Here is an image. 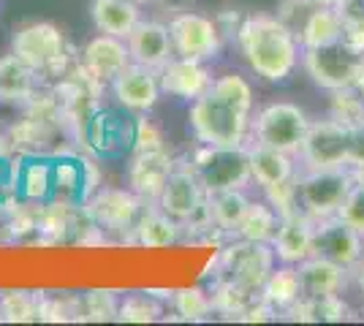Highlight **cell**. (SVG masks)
<instances>
[{
	"label": "cell",
	"mask_w": 364,
	"mask_h": 326,
	"mask_svg": "<svg viewBox=\"0 0 364 326\" xmlns=\"http://www.w3.org/2000/svg\"><path fill=\"white\" fill-rule=\"evenodd\" d=\"M237 44L250 71L264 82H286L302 60L299 38L280 16H247L237 31Z\"/></svg>",
	"instance_id": "6da1fadb"
},
{
	"label": "cell",
	"mask_w": 364,
	"mask_h": 326,
	"mask_svg": "<svg viewBox=\"0 0 364 326\" xmlns=\"http://www.w3.org/2000/svg\"><path fill=\"white\" fill-rule=\"evenodd\" d=\"M191 131L198 144L210 147H247L250 136V112L226 101L223 95L207 93L191 104Z\"/></svg>",
	"instance_id": "7a4b0ae2"
},
{
	"label": "cell",
	"mask_w": 364,
	"mask_h": 326,
	"mask_svg": "<svg viewBox=\"0 0 364 326\" xmlns=\"http://www.w3.org/2000/svg\"><path fill=\"white\" fill-rule=\"evenodd\" d=\"M302 65L307 77L323 90H348L359 85L364 74V52L348 47L340 38L326 47L302 49Z\"/></svg>",
	"instance_id": "3957f363"
},
{
	"label": "cell",
	"mask_w": 364,
	"mask_h": 326,
	"mask_svg": "<svg viewBox=\"0 0 364 326\" xmlns=\"http://www.w3.org/2000/svg\"><path fill=\"white\" fill-rule=\"evenodd\" d=\"M11 52L19 55L38 77H60L68 65V41L58 25L52 22H31L14 33Z\"/></svg>",
	"instance_id": "277c9868"
},
{
	"label": "cell",
	"mask_w": 364,
	"mask_h": 326,
	"mask_svg": "<svg viewBox=\"0 0 364 326\" xmlns=\"http://www.w3.org/2000/svg\"><path fill=\"white\" fill-rule=\"evenodd\" d=\"M307 128H310V120L304 109L289 101H277L258 112L256 120L250 123V134H253V144H264V147L296 156L307 136Z\"/></svg>",
	"instance_id": "5b68a950"
},
{
	"label": "cell",
	"mask_w": 364,
	"mask_h": 326,
	"mask_svg": "<svg viewBox=\"0 0 364 326\" xmlns=\"http://www.w3.org/2000/svg\"><path fill=\"white\" fill-rule=\"evenodd\" d=\"M356 183L353 171L346 169H299V210L304 215H310L316 223L318 220H329L337 215L343 199L348 196L350 185Z\"/></svg>",
	"instance_id": "8992f818"
},
{
	"label": "cell",
	"mask_w": 364,
	"mask_h": 326,
	"mask_svg": "<svg viewBox=\"0 0 364 326\" xmlns=\"http://www.w3.org/2000/svg\"><path fill=\"white\" fill-rule=\"evenodd\" d=\"M274 250L267 242H250V239H234L231 245L220 250L218 256V278L240 283L247 291L261 294L267 278L274 269Z\"/></svg>",
	"instance_id": "52a82bcc"
},
{
	"label": "cell",
	"mask_w": 364,
	"mask_h": 326,
	"mask_svg": "<svg viewBox=\"0 0 364 326\" xmlns=\"http://www.w3.org/2000/svg\"><path fill=\"white\" fill-rule=\"evenodd\" d=\"M198 180L207 193L228 190V188H247L253 183L250 177V158L247 147H210L201 144L191 156Z\"/></svg>",
	"instance_id": "ba28073f"
},
{
	"label": "cell",
	"mask_w": 364,
	"mask_h": 326,
	"mask_svg": "<svg viewBox=\"0 0 364 326\" xmlns=\"http://www.w3.org/2000/svg\"><path fill=\"white\" fill-rule=\"evenodd\" d=\"M299 169H350V128L334 117L310 123L307 136L296 153Z\"/></svg>",
	"instance_id": "9c48e42d"
},
{
	"label": "cell",
	"mask_w": 364,
	"mask_h": 326,
	"mask_svg": "<svg viewBox=\"0 0 364 326\" xmlns=\"http://www.w3.org/2000/svg\"><path fill=\"white\" fill-rule=\"evenodd\" d=\"M168 36H171L174 55L177 58H191V60H213V58H218L220 47H223L220 28L215 25L210 16L193 14V11L171 16Z\"/></svg>",
	"instance_id": "30bf717a"
},
{
	"label": "cell",
	"mask_w": 364,
	"mask_h": 326,
	"mask_svg": "<svg viewBox=\"0 0 364 326\" xmlns=\"http://www.w3.org/2000/svg\"><path fill=\"white\" fill-rule=\"evenodd\" d=\"M82 207L104 232H134L139 215L144 210V202L134 190L98 188Z\"/></svg>",
	"instance_id": "8fae6325"
},
{
	"label": "cell",
	"mask_w": 364,
	"mask_h": 326,
	"mask_svg": "<svg viewBox=\"0 0 364 326\" xmlns=\"http://www.w3.org/2000/svg\"><path fill=\"white\" fill-rule=\"evenodd\" d=\"M204 199H207V190L201 185L193 163H174V169L168 174L166 185H164V190H161V196H158L155 204L166 215L185 223L204 204Z\"/></svg>",
	"instance_id": "7c38bea8"
},
{
	"label": "cell",
	"mask_w": 364,
	"mask_h": 326,
	"mask_svg": "<svg viewBox=\"0 0 364 326\" xmlns=\"http://www.w3.org/2000/svg\"><path fill=\"white\" fill-rule=\"evenodd\" d=\"M316 229H318V223L310 215H304L302 210L294 215L280 217V226L272 239L274 259L280 264L299 266L310 256H316Z\"/></svg>",
	"instance_id": "4fadbf2b"
},
{
	"label": "cell",
	"mask_w": 364,
	"mask_h": 326,
	"mask_svg": "<svg viewBox=\"0 0 364 326\" xmlns=\"http://www.w3.org/2000/svg\"><path fill=\"white\" fill-rule=\"evenodd\" d=\"M112 93L117 98V104L128 112H150L164 90H161V77L155 68L131 63L114 77Z\"/></svg>",
	"instance_id": "5bb4252c"
},
{
	"label": "cell",
	"mask_w": 364,
	"mask_h": 326,
	"mask_svg": "<svg viewBox=\"0 0 364 326\" xmlns=\"http://www.w3.org/2000/svg\"><path fill=\"white\" fill-rule=\"evenodd\" d=\"M316 253L332 259L334 264L346 266V269H356L362 264L364 256V237L346 226L343 220L329 217V220H318L316 229Z\"/></svg>",
	"instance_id": "9a60e30c"
},
{
	"label": "cell",
	"mask_w": 364,
	"mask_h": 326,
	"mask_svg": "<svg viewBox=\"0 0 364 326\" xmlns=\"http://www.w3.org/2000/svg\"><path fill=\"white\" fill-rule=\"evenodd\" d=\"M125 65H131V52L122 38L101 33L82 49V71L90 79H95L98 85H104V82L112 85Z\"/></svg>",
	"instance_id": "2e32d148"
},
{
	"label": "cell",
	"mask_w": 364,
	"mask_h": 326,
	"mask_svg": "<svg viewBox=\"0 0 364 326\" xmlns=\"http://www.w3.org/2000/svg\"><path fill=\"white\" fill-rule=\"evenodd\" d=\"M158 77H161V90L182 101H196L213 87V74L204 68V63L177 55L158 71Z\"/></svg>",
	"instance_id": "e0dca14e"
},
{
	"label": "cell",
	"mask_w": 364,
	"mask_h": 326,
	"mask_svg": "<svg viewBox=\"0 0 364 326\" xmlns=\"http://www.w3.org/2000/svg\"><path fill=\"white\" fill-rule=\"evenodd\" d=\"M128 52H131V63L147 65L161 71L171 58H174V47H171V36H168V25L155 22V19H141L134 33L125 38Z\"/></svg>",
	"instance_id": "ac0fdd59"
},
{
	"label": "cell",
	"mask_w": 364,
	"mask_h": 326,
	"mask_svg": "<svg viewBox=\"0 0 364 326\" xmlns=\"http://www.w3.org/2000/svg\"><path fill=\"white\" fill-rule=\"evenodd\" d=\"M174 169V158L166 150H152V153H136L131 169H128V183L144 204H155L161 190L166 185L168 174Z\"/></svg>",
	"instance_id": "d6986e66"
},
{
	"label": "cell",
	"mask_w": 364,
	"mask_h": 326,
	"mask_svg": "<svg viewBox=\"0 0 364 326\" xmlns=\"http://www.w3.org/2000/svg\"><path fill=\"white\" fill-rule=\"evenodd\" d=\"M247 158H250V177L261 190L299 174L296 156H289L283 150H272L264 144H247Z\"/></svg>",
	"instance_id": "ffe728a7"
},
{
	"label": "cell",
	"mask_w": 364,
	"mask_h": 326,
	"mask_svg": "<svg viewBox=\"0 0 364 326\" xmlns=\"http://www.w3.org/2000/svg\"><path fill=\"white\" fill-rule=\"evenodd\" d=\"M296 269H299V280H302V296L343 294V288L348 283V269L334 264L326 256H318V253L302 261Z\"/></svg>",
	"instance_id": "44dd1931"
},
{
	"label": "cell",
	"mask_w": 364,
	"mask_h": 326,
	"mask_svg": "<svg viewBox=\"0 0 364 326\" xmlns=\"http://www.w3.org/2000/svg\"><path fill=\"white\" fill-rule=\"evenodd\" d=\"M38 93V71L31 68L19 55L0 58V101L6 104H28Z\"/></svg>",
	"instance_id": "7402d4cb"
},
{
	"label": "cell",
	"mask_w": 364,
	"mask_h": 326,
	"mask_svg": "<svg viewBox=\"0 0 364 326\" xmlns=\"http://www.w3.org/2000/svg\"><path fill=\"white\" fill-rule=\"evenodd\" d=\"M90 16L98 33H107V36H114L122 41L141 22L136 0H92Z\"/></svg>",
	"instance_id": "603a6c76"
},
{
	"label": "cell",
	"mask_w": 364,
	"mask_h": 326,
	"mask_svg": "<svg viewBox=\"0 0 364 326\" xmlns=\"http://www.w3.org/2000/svg\"><path fill=\"white\" fill-rule=\"evenodd\" d=\"M134 237L141 248H168L177 245L182 237V223L174 220L171 215H166L158 204H144L141 215H139L136 226H134Z\"/></svg>",
	"instance_id": "cb8c5ba5"
},
{
	"label": "cell",
	"mask_w": 364,
	"mask_h": 326,
	"mask_svg": "<svg viewBox=\"0 0 364 326\" xmlns=\"http://www.w3.org/2000/svg\"><path fill=\"white\" fill-rule=\"evenodd\" d=\"M16 196L22 202H52V161L49 158H19L16 161Z\"/></svg>",
	"instance_id": "d4e9b609"
},
{
	"label": "cell",
	"mask_w": 364,
	"mask_h": 326,
	"mask_svg": "<svg viewBox=\"0 0 364 326\" xmlns=\"http://www.w3.org/2000/svg\"><path fill=\"white\" fill-rule=\"evenodd\" d=\"M302 49L326 47L343 38V19L334 6H313V11L304 16L302 28L296 31Z\"/></svg>",
	"instance_id": "484cf974"
},
{
	"label": "cell",
	"mask_w": 364,
	"mask_h": 326,
	"mask_svg": "<svg viewBox=\"0 0 364 326\" xmlns=\"http://www.w3.org/2000/svg\"><path fill=\"white\" fill-rule=\"evenodd\" d=\"M207 202H210V212H213L215 226L226 237H234L240 220H242L247 207H250V199H247L245 188H228V190L207 193Z\"/></svg>",
	"instance_id": "4316f807"
},
{
	"label": "cell",
	"mask_w": 364,
	"mask_h": 326,
	"mask_svg": "<svg viewBox=\"0 0 364 326\" xmlns=\"http://www.w3.org/2000/svg\"><path fill=\"white\" fill-rule=\"evenodd\" d=\"M261 296L272 305L277 313H286L302 299V280H299V269L291 264H280L272 269V275L267 278Z\"/></svg>",
	"instance_id": "83f0119b"
},
{
	"label": "cell",
	"mask_w": 364,
	"mask_h": 326,
	"mask_svg": "<svg viewBox=\"0 0 364 326\" xmlns=\"http://www.w3.org/2000/svg\"><path fill=\"white\" fill-rule=\"evenodd\" d=\"M283 315H289L291 321H313V324H318V321H346V318H350V310L340 294L302 296Z\"/></svg>",
	"instance_id": "f1b7e54d"
},
{
	"label": "cell",
	"mask_w": 364,
	"mask_h": 326,
	"mask_svg": "<svg viewBox=\"0 0 364 326\" xmlns=\"http://www.w3.org/2000/svg\"><path fill=\"white\" fill-rule=\"evenodd\" d=\"M277 226H280V215L274 212L267 202H250L245 217L240 220L234 237L240 239H250V242H267L272 245L274 234H277Z\"/></svg>",
	"instance_id": "f546056e"
},
{
	"label": "cell",
	"mask_w": 364,
	"mask_h": 326,
	"mask_svg": "<svg viewBox=\"0 0 364 326\" xmlns=\"http://www.w3.org/2000/svg\"><path fill=\"white\" fill-rule=\"evenodd\" d=\"M256 291H247L240 283L226 278H215L213 288H210V299H213V310L226 315V318H240L253 302H256Z\"/></svg>",
	"instance_id": "4dcf8cb0"
},
{
	"label": "cell",
	"mask_w": 364,
	"mask_h": 326,
	"mask_svg": "<svg viewBox=\"0 0 364 326\" xmlns=\"http://www.w3.org/2000/svg\"><path fill=\"white\" fill-rule=\"evenodd\" d=\"M0 321H9V324L38 321V294H31V291H3L0 294Z\"/></svg>",
	"instance_id": "1f68e13d"
},
{
	"label": "cell",
	"mask_w": 364,
	"mask_h": 326,
	"mask_svg": "<svg viewBox=\"0 0 364 326\" xmlns=\"http://www.w3.org/2000/svg\"><path fill=\"white\" fill-rule=\"evenodd\" d=\"M171 305L180 315L182 321H207L213 315V299L210 291H201V288H182L171 294Z\"/></svg>",
	"instance_id": "d6a6232c"
},
{
	"label": "cell",
	"mask_w": 364,
	"mask_h": 326,
	"mask_svg": "<svg viewBox=\"0 0 364 326\" xmlns=\"http://www.w3.org/2000/svg\"><path fill=\"white\" fill-rule=\"evenodd\" d=\"M161 302L155 299V294L144 291V294H131L120 302V310H117V318L120 321H128V324H152L161 318Z\"/></svg>",
	"instance_id": "836d02e7"
},
{
	"label": "cell",
	"mask_w": 364,
	"mask_h": 326,
	"mask_svg": "<svg viewBox=\"0 0 364 326\" xmlns=\"http://www.w3.org/2000/svg\"><path fill=\"white\" fill-rule=\"evenodd\" d=\"M334 9L343 19V41L364 52V0H340Z\"/></svg>",
	"instance_id": "e575fe53"
},
{
	"label": "cell",
	"mask_w": 364,
	"mask_h": 326,
	"mask_svg": "<svg viewBox=\"0 0 364 326\" xmlns=\"http://www.w3.org/2000/svg\"><path fill=\"white\" fill-rule=\"evenodd\" d=\"M332 117L337 123L348 125H362L364 123V95L356 87L348 90H334L332 93Z\"/></svg>",
	"instance_id": "d590c367"
},
{
	"label": "cell",
	"mask_w": 364,
	"mask_h": 326,
	"mask_svg": "<svg viewBox=\"0 0 364 326\" xmlns=\"http://www.w3.org/2000/svg\"><path fill=\"white\" fill-rule=\"evenodd\" d=\"M82 315V299L76 296L38 294V321H71Z\"/></svg>",
	"instance_id": "8d00e7d4"
},
{
	"label": "cell",
	"mask_w": 364,
	"mask_h": 326,
	"mask_svg": "<svg viewBox=\"0 0 364 326\" xmlns=\"http://www.w3.org/2000/svg\"><path fill=\"white\" fill-rule=\"evenodd\" d=\"M296 183H299V174L291 177V180H286V183H277V185L264 188L267 204H269L280 217L299 212V188H296Z\"/></svg>",
	"instance_id": "74e56055"
},
{
	"label": "cell",
	"mask_w": 364,
	"mask_h": 326,
	"mask_svg": "<svg viewBox=\"0 0 364 326\" xmlns=\"http://www.w3.org/2000/svg\"><path fill=\"white\" fill-rule=\"evenodd\" d=\"M120 310V299L114 291H87L82 296V318L87 321H112L117 318Z\"/></svg>",
	"instance_id": "f35d334b"
},
{
	"label": "cell",
	"mask_w": 364,
	"mask_h": 326,
	"mask_svg": "<svg viewBox=\"0 0 364 326\" xmlns=\"http://www.w3.org/2000/svg\"><path fill=\"white\" fill-rule=\"evenodd\" d=\"M210 90L218 95H223L226 101L237 104V107L253 112V90H250V85H247L240 74H223V77L213 79V87H210Z\"/></svg>",
	"instance_id": "ab89813d"
},
{
	"label": "cell",
	"mask_w": 364,
	"mask_h": 326,
	"mask_svg": "<svg viewBox=\"0 0 364 326\" xmlns=\"http://www.w3.org/2000/svg\"><path fill=\"white\" fill-rule=\"evenodd\" d=\"M334 217L343 220L346 226H350L359 237H364V183L362 180H356V183L350 185L348 196L343 199V204H340V210H337Z\"/></svg>",
	"instance_id": "60d3db41"
},
{
	"label": "cell",
	"mask_w": 364,
	"mask_h": 326,
	"mask_svg": "<svg viewBox=\"0 0 364 326\" xmlns=\"http://www.w3.org/2000/svg\"><path fill=\"white\" fill-rule=\"evenodd\" d=\"M134 144H136V153H152V150H164V136L161 131L152 123L141 120L134 128Z\"/></svg>",
	"instance_id": "b9f144b4"
},
{
	"label": "cell",
	"mask_w": 364,
	"mask_h": 326,
	"mask_svg": "<svg viewBox=\"0 0 364 326\" xmlns=\"http://www.w3.org/2000/svg\"><path fill=\"white\" fill-rule=\"evenodd\" d=\"M359 288H362L364 294V264H359Z\"/></svg>",
	"instance_id": "7bdbcfd3"
},
{
	"label": "cell",
	"mask_w": 364,
	"mask_h": 326,
	"mask_svg": "<svg viewBox=\"0 0 364 326\" xmlns=\"http://www.w3.org/2000/svg\"><path fill=\"white\" fill-rule=\"evenodd\" d=\"M316 3H318V6H337L340 0H316Z\"/></svg>",
	"instance_id": "ee69618b"
},
{
	"label": "cell",
	"mask_w": 364,
	"mask_h": 326,
	"mask_svg": "<svg viewBox=\"0 0 364 326\" xmlns=\"http://www.w3.org/2000/svg\"><path fill=\"white\" fill-rule=\"evenodd\" d=\"M356 90L364 95V74H362V79H359V85H356Z\"/></svg>",
	"instance_id": "f6af8a7d"
},
{
	"label": "cell",
	"mask_w": 364,
	"mask_h": 326,
	"mask_svg": "<svg viewBox=\"0 0 364 326\" xmlns=\"http://www.w3.org/2000/svg\"><path fill=\"white\" fill-rule=\"evenodd\" d=\"M0 232H3V226H0Z\"/></svg>",
	"instance_id": "bcb514c9"
}]
</instances>
